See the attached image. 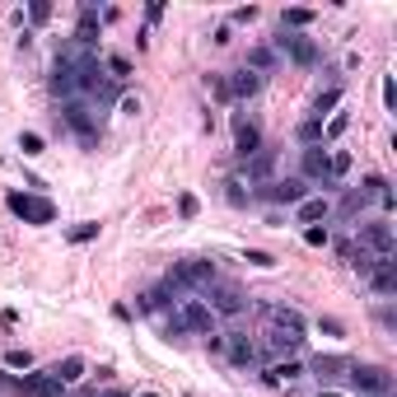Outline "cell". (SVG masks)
Instances as JSON below:
<instances>
[{"mask_svg": "<svg viewBox=\"0 0 397 397\" xmlns=\"http://www.w3.org/2000/svg\"><path fill=\"white\" fill-rule=\"evenodd\" d=\"M178 295V290H201V285H216V262H206V257H187L178 262L169 272V281H164Z\"/></svg>", "mask_w": 397, "mask_h": 397, "instance_id": "1", "label": "cell"}, {"mask_svg": "<svg viewBox=\"0 0 397 397\" xmlns=\"http://www.w3.org/2000/svg\"><path fill=\"white\" fill-rule=\"evenodd\" d=\"M173 323H178L182 332H196V337H216V313L206 308V299H182Z\"/></svg>", "mask_w": 397, "mask_h": 397, "instance_id": "2", "label": "cell"}, {"mask_svg": "<svg viewBox=\"0 0 397 397\" xmlns=\"http://www.w3.org/2000/svg\"><path fill=\"white\" fill-rule=\"evenodd\" d=\"M10 211L23 225H52L57 220V206L47 201V196H28V192H10Z\"/></svg>", "mask_w": 397, "mask_h": 397, "instance_id": "3", "label": "cell"}, {"mask_svg": "<svg viewBox=\"0 0 397 397\" xmlns=\"http://www.w3.org/2000/svg\"><path fill=\"white\" fill-rule=\"evenodd\" d=\"M360 248L369 252V257H393V248H397L393 225H384V220H369V225H360Z\"/></svg>", "mask_w": 397, "mask_h": 397, "instance_id": "4", "label": "cell"}, {"mask_svg": "<svg viewBox=\"0 0 397 397\" xmlns=\"http://www.w3.org/2000/svg\"><path fill=\"white\" fill-rule=\"evenodd\" d=\"M351 379H355V388L360 393H393V379H388V369H379V364H355L351 369Z\"/></svg>", "mask_w": 397, "mask_h": 397, "instance_id": "5", "label": "cell"}, {"mask_svg": "<svg viewBox=\"0 0 397 397\" xmlns=\"http://www.w3.org/2000/svg\"><path fill=\"white\" fill-rule=\"evenodd\" d=\"M61 117H66V126L75 131V136H84V140H99V122L89 117V108H84V103H75V99H70L66 108H61Z\"/></svg>", "mask_w": 397, "mask_h": 397, "instance_id": "6", "label": "cell"}, {"mask_svg": "<svg viewBox=\"0 0 397 397\" xmlns=\"http://www.w3.org/2000/svg\"><path fill=\"white\" fill-rule=\"evenodd\" d=\"M211 290V313H225V318H234V313H243V295H238L234 285H206Z\"/></svg>", "mask_w": 397, "mask_h": 397, "instance_id": "7", "label": "cell"}, {"mask_svg": "<svg viewBox=\"0 0 397 397\" xmlns=\"http://www.w3.org/2000/svg\"><path fill=\"white\" fill-rule=\"evenodd\" d=\"M234 150H238L243 159H252V155L262 150V131L248 122V117H234Z\"/></svg>", "mask_w": 397, "mask_h": 397, "instance_id": "8", "label": "cell"}, {"mask_svg": "<svg viewBox=\"0 0 397 397\" xmlns=\"http://www.w3.org/2000/svg\"><path fill=\"white\" fill-rule=\"evenodd\" d=\"M79 84H75V61L70 57H57V66H52V94L57 99H70Z\"/></svg>", "mask_w": 397, "mask_h": 397, "instance_id": "9", "label": "cell"}, {"mask_svg": "<svg viewBox=\"0 0 397 397\" xmlns=\"http://www.w3.org/2000/svg\"><path fill=\"white\" fill-rule=\"evenodd\" d=\"M364 281L374 285V295H393V290H397V267H393V257H379L374 272L364 276Z\"/></svg>", "mask_w": 397, "mask_h": 397, "instance_id": "10", "label": "cell"}, {"mask_svg": "<svg viewBox=\"0 0 397 397\" xmlns=\"http://www.w3.org/2000/svg\"><path fill=\"white\" fill-rule=\"evenodd\" d=\"M281 52H290L295 66H318V43L313 38H281Z\"/></svg>", "mask_w": 397, "mask_h": 397, "instance_id": "11", "label": "cell"}, {"mask_svg": "<svg viewBox=\"0 0 397 397\" xmlns=\"http://www.w3.org/2000/svg\"><path fill=\"white\" fill-rule=\"evenodd\" d=\"M304 178H313V182H332L328 150H323V145H308V150H304Z\"/></svg>", "mask_w": 397, "mask_h": 397, "instance_id": "12", "label": "cell"}, {"mask_svg": "<svg viewBox=\"0 0 397 397\" xmlns=\"http://www.w3.org/2000/svg\"><path fill=\"white\" fill-rule=\"evenodd\" d=\"M47 374L57 379L61 388H66V384H79V379H84V355H66V360H57Z\"/></svg>", "mask_w": 397, "mask_h": 397, "instance_id": "13", "label": "cell"}, {"mask_svg": "<svg viewBox=\"0 0 397 397\" xmlns=\"http://www.w3.org/2000/svg\"><path fill=\"white\" fill-rule=\"evenodd\" d=\"M267 318H272V328H281V332H295V337H304V318H299V308L272 304V308H267Z\"/></svg>", "mask_w": 397, "mask_h": 397, "instance_id": "14", "label": "cell"}, {"mask_svg": "<svg viewBox=\"0 0 397 397\" xmlns=\"http://www.w3.org/2000/svg\"><path fill=\"white\" fill-rule=\"evenodd\" d=\"M267 196H272V201H285V206H299V201H304V182H299V178L267 182Z\"/></svg>", "mask_w": 397, "mask_h": 397, "instance_id": "15", "label": "cell"}, {"mask_svg": "<svg viewBox=\"0 0 397 397\" xmlns=\"http://www.w3.org/2000/svg\"><path fill=\"white\" fill-rule=\"evenodd\" d=\"M19 388H23L28 397H61V384H57L52 374H23Z\"/></svg>", "mask_w": 397, "mask_h": 397, "instance_id": "16", "label": "cell"}, {"mask_svg": "<svg viewBox=\"0 0 397 397\" xmlns=\"http://www.w3.org/2000/svg\"><path fill=\"white\" fill-rule=\"evenodd\" d=\"M299 374H304V364H299V360H276V364H272V369H267L262 379H267L272 388H281V384H295Z\"/></svg>", "mask_w": 397, "mask_h": 397, "instance_id": "17", "label": "cell"}, {"mask_svg": "<svg viewBox=\"0 0 397 397\" xmlns=\"http://www.w3.org/2000/svg\"><path fill=\"white\" fill-rule=\"evenodd\" d=\"M229 84V99H252V94L262 89V75H252V70H238L234 79H225Z\"/></svg>", "mask_w": 397, "mask_h": 397, "instance_id": "18", "label": "cell"}, {"mask_svg": "<svg viewBox=\"0 0 397 397\" xmlns=\"http://www.w3.org/2000/svg\"><path fill=\"white\" fill-rule=\"evenodd\" d=\"M225 346H229V360H234L238 369H243V364H252V360H257V346H252L248 337H229Z\"/></svg>", "mask_w": 397, "mask_h": 397, "instance_id": "19", "label": "cell"}, {"mask_svg": "<svg viewBox=\"0 0 397 397\" xmlns=\"http://www.w3.org/2000/svg\"><path fill=\"white\" fill-rule=\"evenodd\" d=\"M308 369H313L318 379H328V384H332V379H341V369H351V364L341 360V355H318V360L308 364Z\"/></svg>", "mask_w": 397, "mask_h": 397, "instance_id": "20", "label": "cell"}, {"mask_svg": "<svg viewBox=\"0 0 397 397\" xmlns=\"http://www.w3.org/2000/svg\"><path fill=\"white\" fill-rule=\"evenodd\" d=\"M318 220H328V201L323 196H304L299 201V225H318Z\"/></svg>", "mask_w": 397, "mask_h": 397, "instance_id": "21", "label": "cell"}, {"mask_svg": "<svg viewBox=\"0 0 397 397\" xmlns=\"http://www.w3.org/2000/svg\"><path fill=\"white\" fill-rule=\"evenodd\" d=\"M75 43H79V47H94V43H99V14H94V10H84V14H79Z\"/></svg>", "mask_w": 397, "mask_h": 397, "instance_id": "22", "label": "cell"}, {"mask_svg": "<svg viewBox=\"0 0 397 397\" xmlns=\"http://www.w3.org/2000/svg\"><path fill=\"white\" fill-rule=\"evenodd\" d=\"M169 299H173V290H169V285H155L150 295H140V308H150V313H159V308H169Z\"/></svg>", "mask_w": 397, "mask_h": 397, "instance_id": "23", "label": "cell"}, {"mask_svg": "<svg viewBox=\"0 0 397 397\" xmlns=\"http://www.w3.org/2000/svg\"><path fill=\"white\" fill-rule=\"evenodd\" d=\"M299 341H304V337H295V332H281V328H272V351H276V355H290V351H299Z\"/></svg>", "mask_w": 397, "mask_h": 397, "instance_id": "24", "label": "cell"}, {"mask_svg": "<svg viewBox=\"0 0 397 397\" xmlns=\"http://www.w3.org/2000/svg\"><path fill=\"white\" fill-rule=\"evenodd\" d=\"M272 169H276V159L267 155V150H257V155L248 159V178H272Z\"/></svg>", "mask_w": 397, "mask_h": 397, "instance_id": "25", "label": "cell"}, {"mask_svg": "<svg viewBox=\"0 0 397 397\" xmlns=\"http://www.w3.org/2000/svg\"><path fill=\"white\" fill-rule=\"evenodd\" d=\"M346 126H351V113H332L328 126H323V140H341V136H346Z\"/></svg>", "mask_w": 397, "mask_h": 397, "instance_id": "26", "label": "cell"}, {"mask_svg": "<svg viewBox=\"0 0 397 397\" xmlns=\"http://www.w3.org/2000/svg\"><path fill=\"white\" fill-rule=\"evenodd\" d=\"M351 164H355V159H351V150H332V155H328L332 178H346V173H351Z\"/></svg>", "mask_w": 397, "mask_h": 397, "instance_id": "27", "label": "cell"}, {"mask_svg": "<svg viewBox=\"0 0 397 397\" xmlns=\"http://www.w3.org/2000/svg\"><path fill=\"white\" fill-rule=\"evenodd\" d=\"M248 66H252V75H257V70H272V66H276V52H272V47H252V52H248Z\"/></svg>", "mask_w": 397, "mask_h": 397, "instance_id": "28", "label": "cell"}, {"mask_svg": "<svg viewBox=\"0 0 397 397\" xmlns=\"http://www.w3.org/2000/svg\"><path fill=\"white\" fill-rule=\"evenodd\" d=\"M285 28H308V23H313V10H304V5H295V10H285Z\"/></svg>", "mask_w": 397, "mask_h": 397, "instance_id": "29", "label": "cell"}, {"mask_svg": "<svg viewBox=\"0 0 397 397\" xmlns=\"http://www.w3.org/2000/svg\"><path fill=\"white\" fill-rule=\"evenodd\" d=\"M299 140H304V145H318V140H323V122H318V117L299 122Z\"/></svg>", "mask_w": 397, "mask_h": 397, "instance_id": "30", "label": "cell"}, {"mask_svg": "<svg viewBox=\"0 0 397 397\" xmlns=\"http://www.w3.org/2000/svg\"><path fill=\"white\" fill-rule=\"evenodd\" d=\"M341 103V89H328V94H318V103H313V113H318V122H323V113H332Z\"/></svg>", "mask_w": 397, "mask_h": 397, "instance_id": "31", "label": "cell"}, {"mask_svg": "<svg viewBox=\"0 0 397 397\" xmlns=\"http://www.w3.org/2000/svg\"><path fill=\"white\" fill-rule=\"evenodd\" d=\"M328 238H332V234H328L323 225H308V229H304V243H308V248H328Z\"/></svg>", "mask_w": 397, "mask_h": 397, "instance_id": "32", "label": "cell"}, {"mask_svg": "<svg viewBox=\"0 0 397 397\" xmlns=\"http://www.w3.org/2000/svg\"><path fill=\"white\" fill-rule=\"evenodd\" d=\"M19 150H23L28 159H33V155H43V136H38V131H23V136H19Z\"/></svg>", "mask_w": 397, "mask_h": 397, "instance_id": "33", "label": "cell"}, {"mask_svg": "<svg viewBox=\"0 0 397 397\" xmlns=\"http://www.w3.org/2000/svg\"><path fill=\"white\" fill-rule=\"evenodd\" d=\"M89 238H99V225H94V220H84V225L70 229V243H89Z\"/></svg>", "mask_w": 397, "mask_h": 397, "instance_id": "34", "label": "cell"}, {"mask_svg": "<svg viewBox=\"0 0 397 397\" xmlns=\"http://www.w3.org/2000/svg\"><path fill=\"white\" fill-rule=\"evenodd\" d=\"M364 201H369L364 192H351L346 201H341V216H360V211H364Z\"/></svg>", "mask_w": 397, "mask_h": 397, "instance_id": "35", "label": "cell"}, {"mask_svg": "<svg viewBox=\"0 0 397 397\" xmlns=\"http://www.w3.org/2000/svg\"><path fill=\"white\" fill-rule=\"evenodd\" d=\"M28 19H33V23H47V19H52V5H47V0H33V5H28Z\"/></svg>", "mask_w": 397, "mask_h": 397, "instance_id": "36", "label": "cell"}, {"mask_svg": "<svg viewBox=\"0 0 397 397\" xmlns=\"http://www.w3.org/2000/svg\"><path fill=\"white\" fill-rule=\"evenodd\" d=\"M5 364H10V369H28L33 355H28V351H5Z\"/></svg>", "mask_w": 397, "mask_h": 397, "instance_id": "37", "label": "cell"}, {"mask_svg": "<svg viewBox=\"0 0 397 397\" xmlns=\"http://www.w3.org/2000/svg\"><path fill=\"white\" fill-rule=\"evenodd\" d=\"M108 70H113L117 79H126V75H131V61H126V57H108Z\"/></svg>", "mask_w": 397, "mask_h": 397, "instance_id": "38", "label": "cell"}, {"mask_svg": "<svg viewBox=\"0 0 397 397\" xmlns=\"http://www.w3.org/2000/svg\"><path fill=\"white\" fill-rule=\"evenodd\" d=\"M178 216H182V220L196 216V196H178Z\"/></svg>", "mask_w": 397, "mask_h": 397, "instance_id": "39", "label": "cell"}, {"mask_svg": "<svg viewBox=\"0 0 397 397\" xmlns=\"http://www.w3.org/2000/svg\"><path fill=\"white\" fill-rule=\"evenodd\" d=\"M248 262H252V267H276L272 252H257V248H248Z\"/></svg>", "mask_w": 397, "mask_h": 397, "instance_id": "40", "label": "cell"}, {"mask_svg": "<svg viewBox=\"0 0 397 397\" xmlns=\"http://www.w3.org/2000/svg\"><path fill=\"white\" fill-rule=\"evenodd\" d=\"M384 103H388V108H397V84H393V79H384Z\"/></svg>", "mask_w": 397, "mask_h": 397, "instance_id": "41", "label": "cell"}, {"mask_svg": "<svg viewBox=\"0 0 397 397\" xmlns=\"http://www.w3.org/2000/svg\"><path fill=\"white\" fill-rule=\"evenodd\" d=\"M103 397H126V393H122V388H113V393H103Z\"/></svg>", "mask_w": 397, "mask_h": 397, "instance_id": "42", "label": "cell"}, {"mask_svg": "<svg viewBox=\"0 0 397 397\" xmlns=\"http://www.w3.org/2000/svg\"><path fill=\"white\" fill-rule=\"evenodd\" d=\"M318 397H337V393H332V388H328V393H318Z\"/></svg>", "mask_w": 397, "mask_h": 397, "instance_id": "43", "label": "cell"}, {"mask_svg": "<svg viewBox=\"0 0 397 397\" xmlns=\"http://www.w3.org/2000/svg\"><path fill=\"white\" fill-rule=\"evenodd\" d=\"M140 397H159V393H140Z\"/></svg>", "mask_w": 397, "mask_h": 397, "instance_id": "44", "label": "cell"}]
</instances>
